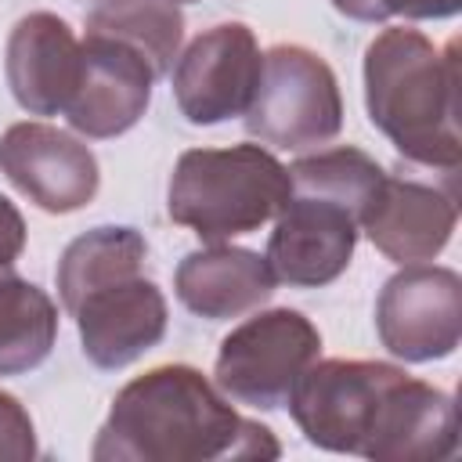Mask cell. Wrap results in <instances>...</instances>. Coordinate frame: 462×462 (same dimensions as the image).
<instances>
[{
    "mask_svg": "<svg viewBox=\"0 0 462 462\" xmlns=\"http://www.w3.org/2000/svg\"><path fill=\"white\" fill-rule=\"evenodd\" d=\"M455 224H458L455 191L390 173L379 180L372 202L361 213V231L386 260L401 267L430 263L451 242Z\"/></svg>",
    "mask_w": 462,
    "mask_h": 462,
    "instance_id": "cell-13",
    "label": "cell"
},
{
    "mask_svg": "<svg viewBox=\"0 0 462 462\" xmlns=\"http://www.w3.org/2000/svg\"><path fill=\"white\" fill-rule=\"evenodd\" d=\"M22 249H25V220H22L18 206L7 195H0V271L14 267Z\"/></svg>",
    "mask_w": 462,
    "mask_h": 462,
    "instance_id": "cell-20",
    "label": "cell"
},
{
    "mask_svg": "<svg viewBox=\"0 0 462 462\" xmlns=\"http://www.w3.org/2000/svg\"><path fill=\"white\" fill-rule=\"evenodd\" d=\"M87 36H108L137 51L148 69L166 76L184 40V14L177 0H101L87 14Z\"/></svg>",
    "mask_w": 462,
    "mask_h": 462,
    "instance_id": "cell-16",
    "label": "cell"
},
{
    "mask_svg": "<svg viewBox=\"0 0 462 462\" xmlns=\"http://www.w3.org/2000/svg\"><path fill=\"white\" fill-rule=\"evenodd\" d=\"M58 339V307L54 300L14 274L0 271V375H22L47 361Z\"/></svg>",
    "mask_w": 462,
    "mask_h": 462,
    "instance_id": "cell-17",
    "label": "cell"
},
{
    "mask_svg": "<svg viewBox=\"0 0 462 462\" xmlns=\"http://www.w3.org/2000/svg\"><path fill=\"white\" fill-rule=\"evenodd\" d=\"M375 328L383 346L411 365L455 354L462 339V278L451 267L408 263L383 285Z\"/></svg>",
    "mask_w": 462,
    "mask_h": 462,
    "instance_id": "cell-9",
    "label": "cell"
},
{
    "mask_svg": "<svg viewBox=\"0 0 462 462\" xmlns=\"http://www.w3.org/2000/svg\"><path fill=\"white\" fill-rule=\"evenodd\" d=\"M36 455V430L18 397L0 390V462H29Z\"/></svg>",
    "mask_w": 462,
    "mask_h": 462,
    "instance_id": "cell-19",
    "label": "cell"
},
{
    "mask_svg": "<svg viewBox=\"0 0 462 462\" xmlns=\"http://www.w3.org/2000/svg\"><path fill=\"white\" fill-rule=\"evenodd\" d=\"M152 83L155 72L137 51L108 36H83L79 76L61 116L83 137H119L144 116L152 101Z\"/></svg>",
    "mask_w": 462,
    "mask_h": 462,
    "instance_id": "cell-12",
    "label": "cell"
},
{
    "mask_svg": "<svg viewBox=\"0 0 462 462\" xmlns=\"http://www.w3.org/2000/svg\"><path fill=\"white\" fill-rule=\"evenodd\" d=\"M278 455V437L238 415L191 365H159L130 379L90 448L94 462H245Z\"/></svg>",
    "mask_w": 462,
    "mask_h": 462,
    "instance_id": "cell-2",
    "label": "cell"
},
{
    "mask_svg": "<svg viewBox=\"0 0 462 462\" xmlns=\"http://www.w3.org/2000/svg\"><path fill=\"white\" fill-rule=\"evenodd\" d=\"M285 404L325 451L375 462H440L458 451L455 401L386 361H314Z\"/></svg>",
    "mask_w": 462,
    "mask_h": 462,
    "instance_id": "cell-1",
    "label": "cell"
},
{
    "mask_svg": "<svg viewBox=\"0 0 462 462\" xmlns=\"http://www.w3.org/2000/svg\"><path fill=\"white\" fill-rule=\"evenodd\" d=\"M285 199L289 166L267 148H188L173 166L166 213L202 242H231L274 220Z\"/></svg>",
    "mask_w": 462,
    "mask_h": 462,
    "instance_id": "cell-6",
    "label": "cell"
},
{
    "mask_svg": "<svg viewBox=\"0 0 462 462\" xmlns=\"http://www.w3.org/2000/svg\"><path fill=\"white\" fill-rule=\"evenodd\" d=\"M245 116L249 137L271 148L303 152L328 144L343 130V94L328 61L300 43H278L263 54L260 79Z\"/></svg>",
    "mask_w": 462,
    "mask_h": 462,
    "instance_id": "cell-7",
    "label": "cell"
},
{
    "mask_svg": "<svg viewBox=\"0 0 462 462\" xmlns=\"http://www.w3.org/2000/svg\"><path fill=\"white\" fill-rule=\"evenodd\" d=\"M386 170L361 148H325L289 166V199L267 238V263L292 289L336 282L354 256L361 213Z\"/></svg>",
    "mask_w": 462,
    "mask_h": 462,
    "instance_id": "cell-5",
    "label": "cell"
},
{
    "mask_svg": "<svg viewBox=\"0 0 462 462\" xmlns=\"http://www.w3.org/2000/svg\"><path fill=\"white\" fill-rule=\"evenodd\" d=\"M177 4H180V0H177Z\"/></svg>",
    "mask_w": 462,
    "mask_h": 462,
    "instance_id": "cell-21",
    "label": "cell"
},
{
    "mask_svg": "<svg viewBox=\"0 0 462 462\" xmlns=\"http://www.w3.org/2000/svg\"><path fill=\"white\" fill-rule=\"evenodd\" d=\"M4 72L14 101L29 116H58L79 76V40L65 18L32 11L18 18L7 36Z\"/></svg>",
    "mask_w": 462,
    "mask_h": 462,
    "instance_id": "cell-14",
    "label": "cell"
},
{
    "mask_svg": "<svg viewBox=\"0 0 462 462\" xmlns=\"http://www.w3.org/2000/svg\"><path fill=\"white\" fill-rule=\"evenodd\" d=\"M260 43L249 25L220 22L199 32L173 65V101L195 126L242 116L260 79Z\"/></svg>",
    "mask_w": 462,
    "mask_h": 462,
    "instance_id": "cell-10",
    "label": "cell"
},
{
    "mask_svg": "<svg viewBox=\"0 0 462 462\" xmlns=\"http://www.w3.org/2000/svg\"><path fill=\"white\" fill-rule=\"evenodd\" d=\"M321 332L300 310L274 307L235 325L217 350V390L238 404L274 411L289 401L296 379L318 361Z\"/></svg>",
    "mask_w": 462,
    "mask_h": 462,
    "instance_id": "cell-8",
    "label": "cell"
},
{
    "mask_svg": "<svg viewBox=\"0 0 462 462\" xmlns=\"http://www.w3.org/2000/svg\"><path fill=\"white\" fill-rule=\"evenodd\" d=\"M0 170L4 177L47 213L83 209L101 184L94 152L47 123H14L0 137Z\"/></svg>",
    "mask_w": 462,
    "mask_h": 462,
    "instance_id": "cell-11",
    "label": "cell"
},
{
    "mask_svg": "<svg viewBox=\"0 0 462 462\" xmlns=\"http://www.w3.org/2000/svg\"><path fill=\"white\" fill-rule=\"evenodd\" d=\"M148 242L134 227H94L58 260V296L90 365L126 368L166 336V296L144 278Z\"/></svg>",
    "mask_w": 462,
    "mask_h": 462,
    "instance_id": "cell-3",
    "label": "cell"
},
{
    "mask_svg": "<svg viewBox=\"0 0 462 462\" xmlns=\"http://www.w3.org/2000/svg\"><path fill=\"white\" fill-rule=\"evenodd\" d=\"M365 108L408 162L455 173L462 162L458 40L437 47L419 29H383L365 51Z\"/></svg>",
    "mask_w": 462,
    "mask_h": 462,
    "instance_id": "cell-4",
    "label": "cell"
},
{
    "mask_svg": "<svg viewBox=\"0 0 462 462\" xmlns=\"http://www.w3.org/2000/svg\"><path fill=\"white\" fill-rule=\"evenodd\" d=\"M274 285L278 278L267 256L224 242H209L206 249L188 253L173 274L177 300L206 321H231L256 310L271 300Z\"/></svg>",
    "mask_w": 462,
    "mask_h": 462,
    "instance_id": "cell-15",
    "label": "cell"
},
{
    "mask_svg": "<svg viewBox=\"0 0 462 462\" xmlns=\"http://www.w3.org/2000/svg\"><path fill=\"white\" fill-rule=\"evenodd\" d=\"M332 7L354 22H386V18H451L462 0H332Z\"/></svg>",
    "mask_w": 462,
    "mask_h": 462,
    "instance_id": "cell-18",
    "label": "cell"
}]
</instances>
